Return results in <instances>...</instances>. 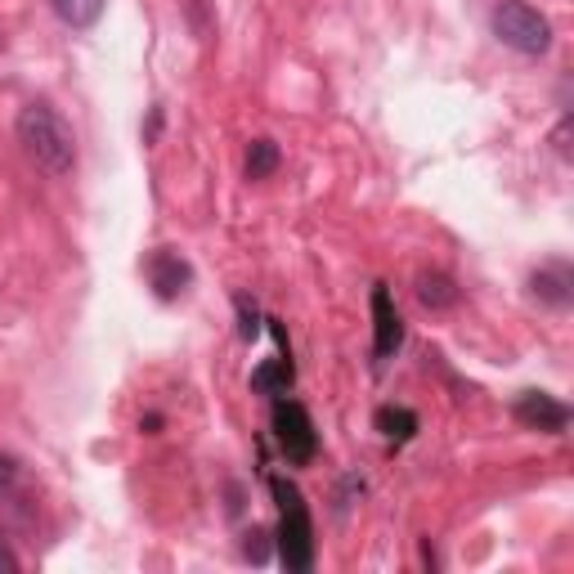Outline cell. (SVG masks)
<instances>
[{
	"label": "cell",
	"instance_id": "30bf717a",
	"mask_svg": "<svg viewBox=\"0 0 574 574\" xmlns=\"http://www.w3.org/2000/svg\"><path fill=\"white\" fill-rule=\"evenodd\" d=\"M458 283L449 278V274H440V269H426V274H417V301L426 306V310H449V306H458Z\"/></svg>",
	"mask_w": 574,
	"mask_h": 574
},
{
	"label": "cell",
	"instance_id": "7a4b0ae2",
	"mask_svg": "<svg viewBox=\"0 0 574 574\" xmlns=\"http://www.w3.org/2000/svg\"><path fill=\"white\" fill-rule=\"evenodd\" d=\"M269 490L278 503V561L283 570L306 574L314 565V520H310L306 494L292 481H283V475H274Z\"/></svg>",
	"mask_w": 574,
	"mask_h": 574
},
{
	"label": "cell",
	"instance_id": "d6986e66",
	"mask_svg": "<svg viewBox=\"0 0 574 574\" xmlns=\"http://www.w3.org/2000/svg\"><path fill=\"white\" fill-rule=\"evenodd\" d=\"M139 426H144V431H149V436H158V426H162V417H158V413H149V417H144Z\"/></svg>",
	"mask_w": 574,
	"mask_h": 574
},
{
	"label": "cell",
	"instance_id": "ba28073f",
	"mask_svg": "<svg viewBox=\"0 0 574 574\" xmlns=\"http://www.w3.org/2000/svg\"><path fill=\"white\" fill-rule=\"evenodd\" d=\"M530 292H535L543 306L565 310V306L574 301V274H570V265H565V261H548V265H539V269L530 274Z\"/></svg>",
	"mask_w": 574,
	"mask_h": 574
},
{
	"label": "cell",
	"instance_id": "5bb4252c",
	"mask_svg": "<svg viewBox=\"0 0 574 574\" xmlns=\"http://www.w3.org/2000/svg\"><path fill=\"white\" fill-rule=\"evenodd\" d=\"M233 310H238V337H243V342H256L261 328H265L256 301H252V297H233Z\"/></svg>",
	"mask_w": 574,
	"mask_h": 574
},
{
	"label": "cell",
	"instance_id": "277c9868",
	"mask_svg": "<svg viewBox=\"0 0 574 574\" xmlns=\"http://www.w3.org/2000/svg\"><path fill=\"white\" fill-rule=\"evenodd\" d=\"M274 440L283 449L287 462L306 467L319 454V436H314V422L306 413V404L297 400H274Z\"/></svg>",
	"mask_w": 574,
	"mask_h": 574
},
{
	"label": "cell",
	"instance_id": "7c38bea8",
	"mask_svg": "<svg viewBox=\"0 0 574 574\" xmlns=\"http://www.w3.org/2000/svg\"><path fill=\"white\" fill-rule=\"evenodd\" d=\"M50 5H55L59 23H68L72 32H85V27H94V23L104 19L108 0H50Z\"/></svg>",
	"mask_w": 574,
	"mask_h": 574
},
{
	"label": "cell",
	"instance_id": "3957f363",
	"mask_svg": "<svg viewBox=\"0 0 574 574\" xmlns=\"http://www.w3.org/2000/svg\"><path fill=\"white\" fill-rule=\"evenodd\" d=\"M490 27H494V36L507 45V50H516L525 59H543L552 50L548 14H539L535 5H525V0H503V5L490 14Z\"/></svg>",
	"mask_w": 574,
	"mask_h": 574
},
{
	"label": "cell",
	"instance_id": "9a60e30c",
	"mask_svg": "<svg viewBox=\"0 0 574 574\" xmlns=\"http://www.w3.org/2000/svg\"><path fill=\"white\" fill-rule=\"evenodd\" d=\"M19 475H23L19 458H14V454H0V498H10V494H14V485H19Z\"/></svg>",
	"mask_w": 574,
	"mask_h": 574
},
{
	"label": "cell",
	"instance_id": "5b68a950",
	"mask_svg": "<svg viewBox=\"0 0 574 574\" xmlns=\"http://www.w3.org/2000/svg\"><path fill=\"white\" fill-rule=\"evenodd\" d=\"M404 346V319L395 310V297L387 283L372 287V355L377 359H395V351Z\"/></svg>",
	"mask_w": 574,
	"mask_h": 574
},
{
	"label": "cell",
	"instance_id": "8fae6325",
	"mask_svg": "<svg viewBox=\"0 0 574 574\" xmlns=\"http://www.w3.org/2000/svg\"><path fill=\"white\" fill-rule=\"evenodd\" d=\"M372 426L381 431L387 440H413L417 436V413L413 409H400V404H381L377 409V417H372Z\"/></svg>",
	"mask_w": 574,
	"mask_h": 574
},
{
	"label": "cell",
	"instance_id": "9c48e42d",
	"mask_svg": "<svg viewBox=\"0 0 574 574\" xmlns=\"http://www.w3.org/2000/svg\"><path fill=\"white\" fill-rule=\"evenodd\" d=\"M297 381V368H292V355H278V359H265L256 372H252V391L256 395H287Z\"/></svg>",
	"mask_w": 574,
	"mask_h": 574
},
{
	"label": "cell",
	"instance_id": "6da1fadb",
	"mask_svg": "<svg viewBox=\"0 0 574 574\" xmlns=\"http://www.w3.org/2000/svg\"><path fill=\"white\" fill-rule=\"evenodd\" d=\"M23 153L45 171V175H72L77 171V135L72 126L50 108V104H27L14 122Z\"/></svg>",
	"mask_w": 574,
	"mask_h": 574
},
{
	"label": "cell",
	"instance_id": "52a82bcc",
	"mask_svg": "<svg viewBox=\"0 0 574 574\" xmlns=\"http://www.w3.org/2000/svg\"><path fill=\"white\" fill-rule=\"evenodd\" d=\"M188 283H194V265H188L180 252L162 248L149 256V287L158 301H180L188 292Z\"/></svg>",
	"mask_w": 574,
	"mask_h": 574
},
{
	"label": "cell",
	"instance_id": "e0dca14e",
	"mask_svg": "<svg viewBox=\"0 0 574 574\" xmlns=\"http://www.w3.org/2000/svg\"><path fill=\"white\" fill-rule=\"evenodd\" d=\"M14 570H23V561L5 539H0V574H14Z\"/></svg>",
	"mask_w": 574,
	"mask_h": 574
},
{
	"label": "cell",
	"instance_id": "ac0fdd59",
	"mask_svg": "<svg viewBox=\"0 0 574 574\" xmlns=\"http://www.w3.org/2000/svg\"><path fill=\"white\" fill-rule=\"evenodd\" d=\"M552 139H556V153H561V158H570V144H565V139H570V117H561V126H556V135H552Z\"/></svg>",
	"mask_w": 574,
	"mask_h": 574
},
{
	"label": "cell",
	"instance_id": "2e32d148",
	"mask_svg": "<svg viewBox=\"0 0 574 574\" xmlns=\"http://www.w3.org/2000/svg\"><path fill=\"white\" fill-rule=\"evenodd\" d=\"M243 556H248L252 565H265V561H269V535H265V530H252L248 543H243Z\"/></svg>",
	"mask_w": 574,
	"mask_h": 574
},
{
	"label": "cell",
	"instance_id": "4fadbf2b",
	"mask_svg": "<svg viewBox=\"0 0 574 574\" xmlns=\"http://www.w3.org/2000/svg\"><path fill=\"white\" fill-rule=\"evenodd\" d=\"M283 153H278V144L274 139H252V149H248V180H269L278 171Z\"/></svg>",
	"mask_w": 574,
	"mask_h": 574
},
{
	"label": "cell",
	"instance_id": "8992f818",
	"mask_svg": "<svg viewBox=\"0 0 574 574\" xmlns=\"http://www.w3.org/2000/svg\"><path fill=\"white\" fill-rule=\"evenodd\" d=\"M516 422L530 426V431H548V436H561V431L570 426V404H561L556 395L548 391H525L516 404H512Z\"/></svg>",
	"mask_w": 574,
	"mask_h": 574
}]
</instances>
